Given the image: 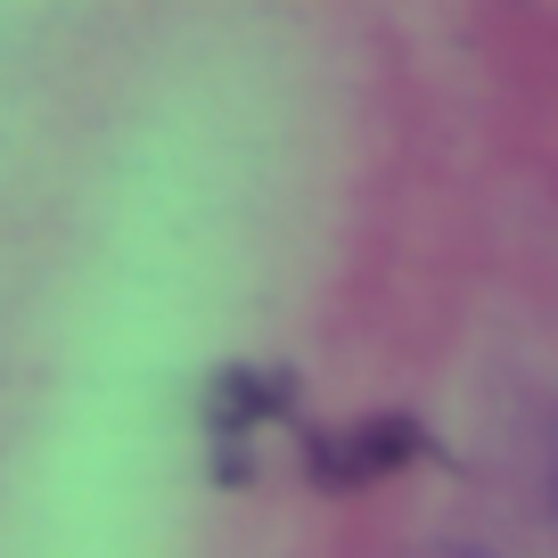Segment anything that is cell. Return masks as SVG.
Wrapping results in <instances>:
<instances>
[{
  "label": "cell",
  "mask_w": 558,
  "mask_h": 558,
  "mask_svg": "<svg viewBox=\"0 0 558 558\" xmlns=\"http://www.w3.org/2000/svg\"><path fill=\"white\" fill-rule=\"evenodd\" d=\"M550 501H558V469H550Z\"/></svg>",
  "instance_id": "277c9868"
},
{
  "label": "cell",
  "mask_w": 558,
  "mask_h": 558,
  "mask_svg": "<svg viewBox=\"0 0 558 558\" xmlns=\"http://www.w3.org/2000/svg\"><path fill=\"white\" fill-rule=\"evenodd\" d=\"M296 411V369H246V362H230L222 378L206 386V436H214V476L222 485H246L255 476V460H246V444L271 427V418H288Z\"/></svg>",
  "instance_id": "6da1fadb"
},
{
  "label": "cell",
  "mask_w": 558,
  "mask_h": 558,
  "mask_svg": "<svg viewBox=\"0 0 558 558\" xmlns=\"http://www.w3.org/2000/svg\"><path fill=\"white\" fill-rule=\"evenodd\" d=\"M427 452V427L418 418H353V427H304V469L320 476V485L353 493V485H378V476L411 469V460Z\"/></svg>",
  "instance_id": "7a4b0ae2"
},
{
  "label": "cell",
  "mask_w": 558,
  "mask_h": 558,
  "mask_svg": "<svg viewBox=\"0 0 558 558\" xmlns=\"http://www.w3.org/2000/svg\"><path fill=\"white\" fill-rule=\"evenodd\" d=\"M452 558H485V550H452Z\"/></svg>",
  "instance_id": "3957f363"
}]
</instances>
